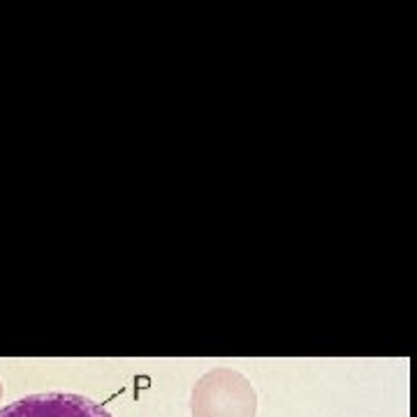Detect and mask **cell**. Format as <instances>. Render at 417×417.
I'll return each mask as SVG.
<instances>
[{
    "instance_id": "cell-1",
    "label": "cell",
    "mask_w": 417,
    "mask_h": 417,
    "mask_svg": "<svg viewBox=\"0 0 417 417\" xmlns=\"http://www.w3.org/2000/svg\"><path fill=\"white\" fill-rule=\"evenodd\" d=\"M195 417H255V392L232 371L209 373L193 392Z\"/></svg>"
},
{
    "instance_id": "cell-2",
    "label": "cell",
    "mask_w": 417,
    "mask_h": 417,
    "mask_svg": "<svg viewBox=\"0 0 417 417\" xmlns=\"http://www.w3.org/2000/svg\"><path fill=\"white\" fill-rule=\"evenodd\" d=\"M0 417H111L97 401L70 392L28 394L0 408Z\"/></svg>"
}]
</instances>
